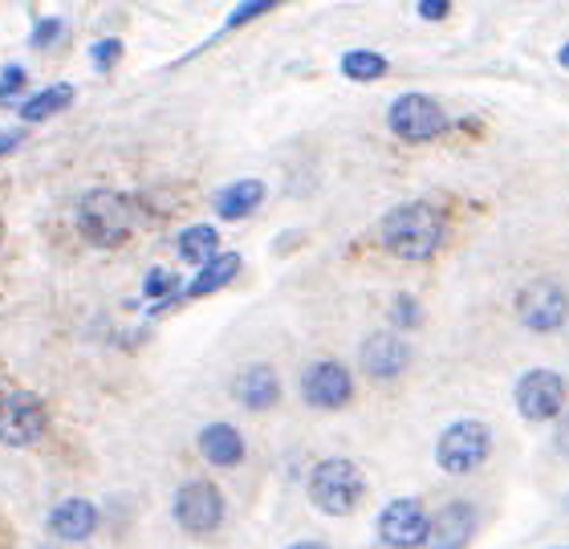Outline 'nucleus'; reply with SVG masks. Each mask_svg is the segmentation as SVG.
Wrapping results in <instances>:
<instances>
[{"mask_svg":"<svg viewBox=\"0 0 569 549\" xmlns=\"http://www.w3.org/2000/svg\"><path fill=\"white\" fill-rule=\"evenodd\" d=\"M379 240L399 261H427V257H436L439 240H443V216L423 200L399 203L382 216Z\"/></svg>","mask_w":569,"mask_h":549,"instance_id":"nucleus-1","label":"nucleus"},{"mask_svg":"<svg viewBox=\"0 0 569 549\" xmlns=\"http://www.w3.org/2000/svg\"><path fill=\"white\" fill-rule=\"evenodd\" d=\"M367 497V480L362 468L346 456H326L313 472H309V501L318 505L326 517H350Z\"/></svg>","mask_w":569,"mask_h":549,"instance_id":"nucleus-2","label":"nucleus"},{"mask_svg":"<svg viewBox=\"0 0 569 549\" xmlns=\"http://www.w3.org/2000/svg\"><path fill=\"white\" fill-rule=\"evenodd\" d=\"M78 228L82 237L98 249H114L131 237L134 228V203L122 191H90L78 203Z\"/></svg>","mask_w":569,"mask_h":549,"instance_id":"nucleus-3","label":"nucleus"},{"mask_svg":"<svg viewBox=\"0 0 569 549\" xmlns=\"http://www.w3.org/2000/svg\"><path fill=\"white\" fill-rule=\"evenodd\" d=\"M488 456H492V431L480 419H456L439 431L436 465L448 477H472L476 468H485Z\"/></svg>","mask_w":569,"mask_h":549,"instance_id":"nucleus-4","label":"nucleus"},{"mask_svg":"<svg viewBox=\"0 0 569 549\" xmlns=\"http://www.w3.org/2000/svg\"><path fill=\"white\" fill-rule=\"evenodd\" d=\"M224 492L216 489L212 480H188L183 489L176 492V501H171V517L179 521L183 533L191 538H208L216 529L224 526Z\"/></svg>","mask_w":569,"mask_h":549,"instance_id":"nucleus-5","label":"nucleus"},{"mask_svg":"<svg viewBox=\"0 0 569 549\" xmlns=\"http://www.w3.org/2000/svg\"><path fill=\"white\" fill-rule=\"evenodd\" d=\"M566 399H569L566 379L549 367L525 370L521 379H517V387H512V403H517L521 419H529V423H549V419H558L561 411H566Z\"/></svg>","mask_w":569,"mask_h":549,"instance_id":"nucleus-6","label":"nucleus"},{"mask_svg":"<svg viewBox=\"0 0 569 549\" xmlns=\"http://www.w3.org/2000/svg\"><path fill=\"white\" fill-rule=\"evenodd\" d=\"M517 318H521L525 330L533 335H558L561 326L569 322V293L549 281V277H537L517 293Z\"/></svg>","mask_w":569,"mask_h":549,"instance_id":"nucleus-7","label":"nucleus"},{"mask_svg":"<svg viewBox=\"0 0 569 549\" xmlns=\"http://www.w3.org/2000/svg\"><path fill=\"white\" fill-rule=\"evenodd\" d=\"M387 127H391L395 139L403 143H431L448 131V114L436 98L427 94H399L387 110Z\"/></svg>","mask_w":569,"mask_h":549,"instance_id":"nucleus-8","label":"nucleus"},{"mask_svg":"<svg viewBox=\"0 0 569 549\" xmlns=\"http://www.w3.org/2000/svg\"><path fill=\"white\" fill-rule=\"evenodd\" d=\"M46 403L33 391L0 395V443L4 448H29L46 436Z\"/></svg>","mask_w":569,"mask_h":549,"instance_id":"nucleus-9","label":"nucleus"},{"mask_svg":"<svg viewBox=\"0 0 569 549\" xmlns=\"http://www.w3.org/2000/svg\"><path fill=\"white\" fill-rule=\"evenodd\" d=\"M301 399L318 411H342L355 399V375L333 359H321L301 375Z\"/></svg>","mask_w":569,"mask_h":549,"instance_id":"nucleus-10","label":"nucleus"},{"mask_svg":"<svg viewBox=\"0 0 569 549\" xmlns=\"http://www.w3.org/2000/svg\"><path fill=\"white\" fill-rule=\"evenodd\" d=\"M427 526H431V517L416 497H395L379 513V538L391 549H419L427 541Z\"/></svg>","mask_w":569,"mask_h":549,"instance_id":"nucleus-11","label":"nucleus"},{"mask_svg":"<svg viewBox=\"0 0 569 549\" xmlns=\"http://www.w3.org/2000/svg\"><path fill=\"white\" fill-rule=\"evenodd\" d=\"M407 362H411V347H407L399 335H391V330L370 335L367 342H362V350H358V367H362V375L375 382L399 379V375L407 370Z\"/></svg>","mask_w":569,"mask_h":549,"instance_id":"nucleus-12","label":"nucleus"},{"mask_svg":"<svg viewBox=\"0 0 569 549\" xmlns=\"http://www.w3.org/2000/svg\"><path fill=\"white\" fill-rule=\"evenodd\" d=\"M476 533V505L472 501H448L431 517L423 549H468Z\"/></svg>","mask_w":569,"mask_h":549,"instance_id":"nucleus-13","label":"nucleus"},{"mask_svg":"<svg viewBox=\"0 0 569 549\" xmlns=\"http://www.w3.org/2000/svg\"><path fill=\"white\" fill-rule=\"evenodd\" d=\"M232 395H237L240 407H249V411H269V407L281 403V379H277V370L269 362H252L237 375L232 382Z\"/></svg>","mask_w":569,"mask_h":549,"instance_id":"nucleus-14","label":"nucleus"},{"mask_svg":"<svg viewBox=\"0 0 569 549\" xmlns=\"http://www.w3.org/2000/svg\"><path fill=\"white\" fill-rule=\"evenodd\" d=\"M98 529V509L90 501H82V497H70V501H61L53 513H49V533L61 541H70V546H78V541H90Z\"/></svg>","mask_w":569,"mask_h":549,"instance_id":"nucleus-15","label":"nucleus"},{"mask_svg":"<svg viewBox=\"0 0 569 549\" xmlns=\"http://www.w3.org/2000/svg\"><path fill=\"white\" fill-rule=\"evenodd\" d=\"M196 448L212 468H237L244 460V436L232 423H208L196 436Z\"/></svg>","mask_w":569,"mask_h":549,"instance_id":"nucleus-16","label":"nucleus"},{"mask_svg":"<svg viewBox=\"0 0 569 549\" xmlns=\"http://www.w3.org/2000/svg\"><path fill=\"white\" fill-rule=\"evenodd\" d=\"M212 203H216V216H220V220H244V216H252L264 203V183L261 180L228 183V188L216 191Z\"/></svg>","mask_w":569,"mask_h":549,"instance_id":"nucleus-17","label":"nucleus"},{"mask_svg":"<svg viewBox=\"0 0 569 549\" xmlns=\"http://www.w3.org/2000/svg\"><path fill=\"white\" fill-rule=\"evenodd\" d=\"M240 273V257L237 252H216L212 261L200 264V273L191 277L188 298H208V293H220V289Z\"/></svg>","mask_w":569,"mask_h":549,"instance_id":"nucleus-18","label":"nucleus"},{"mask_svg":"<svg viewBox=\"0 0 569 549\" xmlns=\"http://www.w3.org/2000/svg\"><path fill=\"white\" fill-rule=\"evenodd\" d=\"M220 252V232L212 224H191L179 232V257L188 264H208Z\"/></svg>","mask_w":569,"mask_h":549,"instance_id":"nucleus-19","label":"nucleus"},{"mask_svg":"<svg viewBox=\"0 0 569 549\" xmlns=\"http://www.w3.org/2000/svg\"><path fill=\"white\" fill-rule=\"evenodd\" d=\"M73 102V86L58 82L49 86V90H41V94H33L29 102L21 107V119L24 122H41V119H53V114H61V110Z\"/></svg>","mask_w":569,"mask_h":549,"instance_id":"nucleus-20","label":"nucleus"},{"mask_svg":"<svg viewBox=\"0 0 569 549\" xmlns=\"http://www.w3.org/2000/svg\"><path fill=\"white\" fill-rule=\"evenodd\" d=\"M387 70H391L387 58L375 53V49H350V53H342V73L350 82H379Z\"/></svg>","mask_w":569,"mask_h":549,"instance_id":"nucleus-21","label":"nucleus"},{"mask_svg":"<svg viewBox=\"0 0 569 549\" xmlns=\"http://www.w3.org/2000/svg\"><path fill=\"white\" fill-rule=\"evenodd\" d=\"M277 4H284V0H240L237 9L228 12V21L224 29L232 33V29H240V24H252L257 17H264V12H273Z\"/></svg>","mask_w":569,"mask_h":549,"instance_id":"nucleus-22","label":"nucleus"},{"mask_svg":"<svg viewBox=\"0 0 569 549\" xmlns=\"http://www.w3.org/2000/svg\"><path fill=\"white\" fill-rule=\"evenodd\" d=\"M142 293L147 298H171V293H179V277L167 273V269H151L147 281H142Z\"/></svg>","mask_w":569,"mask_h":549,"instance_id":"nucleus-23","label":"nucleus"},{"mask_svg":"<svg viewBox=\"0 0 569 549\" xmlns=\"http://www.w3.org/2000/svg\"><path fill=\"white\" fill-rule=\"evenodd\" d=\"M391 322L399 326V330H416V326L423 322V313H419V301L407 298V293H399V298H395V310H391Z\"/></svg>","mask_w":569,"mask_h":549,"instance_id":"nucleus-24","label":"nucleus"},{"mask_svg":"<svg viewBox=\"0 0 569 549\" xmlns=\"http://www.w3.org/2000/svg\"><path fill=\"white\" fill-rule=\"evenodd\" d=\"M90 58H94V70L107 73L110 66L122 58V41H119V37H107V41H98V46L90 49Z\"/></svg>","mask_w":569,"mask_h":549,"instance_id":"nucleus-25","label":"nucleus"},{"mask_svg":"<svg viewBox=\"0 0 569 549\" xmlns=\"http://www.w3.org/2000/svg\"><path fill=\"white\" fill-rule=\"evenodd\" d=\"M24 82H29V78H24L21 66H9V70L0 73V98H4V102H12V98L24 90Z\"/></svg>","mask_w":569,"mask_h":549,"instance_id":"nucleus-26","label":"nucleus"},{"mask_svg":"<svg viewBox=\"0 0 569 549\" xmlns=\"http://www.w3.org/2000/svg\"><path fill=\"white\" fill-rule=\"evenodd\" d=\"M61 29H66V24H61V21H41V24H37V29H33V46H37V49H46L49 41H58Z\"/></svg>","mask_w":569,"mask_h":549,"instance_id":"nucleus-27","label":"nucleus"},{"mask_svg":"<svg viewBox=\"0 0 569 549\" xmlns=\"http://www.w3.org/2000/svg\"><path fill=\"white\" fill-rule=\"evenodd\" d=\"M451 12V0H419V17L423 21H443Z\"/></svg>","mask_w":569,"mask_h":549,"instance_id":"nucleus-28","label":"nucleus"},{"mask_svg":"<svg viewBox=\"0 0 569 549\" xmlns=\"http://www.w3.org/2000/svg\"><path fill=\"white\" fill-rule=\"evenodd\" d=\"M553 448H558L561 460H569V411L558 416V428H553Z\"/></svg>","mask_w":569,"mask_h":549,"instance_id":"nucleus-29","label":"nucleus"},{"mask_svg":"<svg viewBox=\"0 0 569 549\" xmlns=\"http://www.w3.org/2000/svg\"><path fill=\"white\" fill-rule=\"evenodd\" d=\"M17 143H21V131L0 134V156H9V151H17Z\"/></svg>","mask_w":569,"mask_h":549,"instance_id":"nucleus-30","label":"nucleus"},{"mask_svg":"<svg viewBox=\"0 0 569 549\" xmlns=\"http://www.w3.org/2000/svg\"><path fill=\"white\" fill-rule=\"evenodd\" d=\"M289 549H330V546H326V541H293Z\"/></svg>","mask_w":569,"mask_h":549,"instance_id":"nucleus-31","label":"nucleus"},{"mask_svg":"<svg viewBox=\"0 0 569 549\" xmlns=\"http://www.w3.org/2000/svg\"><path fill=\"white\" fill-rule=\"evenodd\" d=\"M558 66H561V70H569V41L558 49Z\"/></svg>","mask_w":569,"mask_h":549,"instance_id":"nucleus-32","label":"nucleus"},{"mask_svg":"<svg viewBox=\"0 0 569 549\" xmlns=\"http://www.w3.org/2000/svg\"><path fill=\"white\" fill-rule=\"evenodd\" d=\"M0 237H4V224H0Z\"/></svg>","mask_w":569,"mask_h":549,"instance_id":"nucleus-33","label":"nucleus"}]
</instances>
